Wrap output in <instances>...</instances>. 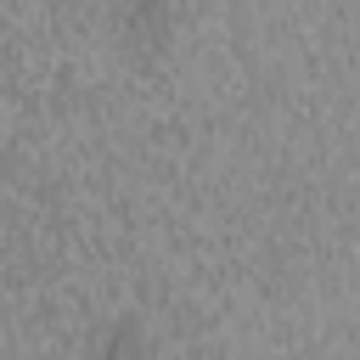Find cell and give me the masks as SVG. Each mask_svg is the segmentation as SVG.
Here are the masks:
<instances>
[{
    "label": "cell",
    "instance_id": "6da1fadb",
    "mask_svg": "<svg viewBox=\"0 0 360 360\" xmlns=\"http://www.w3.org/2000/svg\"><path fill=\"white\" fill-rule=\"evenodd\" d=\"M112 28L135 62H163L174 45V0H112Z\"/></svg>",
    "mask_w": 360,
    "mask_h": 360
},
{
    "label": "cell",
    "instance_id": "7a4b0ae2",
    "mask_svg": "<svg viewBox=\"0 0 360 360\" xmlns=\"http://www.w3.org/2000/svg\"><path fill=\"white\" fill-rule=\"evenodd\" d=\"M146 354H152V326L135 309H118V315L96 321L79 360H146Z\"/></svg>",
    "mask_w": 360,
    "mask_h": 360
}]
</instances>
